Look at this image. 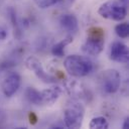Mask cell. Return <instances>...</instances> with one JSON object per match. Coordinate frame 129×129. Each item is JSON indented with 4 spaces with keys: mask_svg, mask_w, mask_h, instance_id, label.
I'll list each match as a JSON object with an SVG mask.
<instances>
[{
    "mask_svg": "<svg viewBox=\"0 0 129 129\" xmlns=\"http://www.w3.org/2000/svg\"><path fill=\"white\" fill-rule=\"evenodd\" d=\"M98 14L105 19L121 21L127 15V5L119 0L106 1L100 5Z\"/></svg>",
    "mask_w": 129,
    "mask_h": 129,
    "instance_id": "277c9868",
    "label": "cell"
},
{
    "mask_svg": "<svg viewBox=\"0 0 129 129\" xmlns=\"http://www.w3.org/2000/svg\"><path fill=\"white\" fill-rule=\"evenodd\" d=\"M105 45V31L102 27L92 26L88 29L87 38L82 45V50L89 55L100 54Z\"/></svg>",
    "mask_w": 129,
    "mask_h": 129,
    "instance_id": "7a4b0ae2",
    "label": "cell"
},
{
    "mask_svg": "<svg viewBox=\"0 0 129 129\" xmlns=\"http://www.w3.org/2000/svg\"><path fill=\"white\" fill-rule=\"evenodd\" d=\"M85 117V107L79 101L69 102L63 110V122L66 127L78 129L82 127Z\"/></svg>",
    "mask_w": 129,
    "mask_h": 129,
    "instance_id": "3957f363",
    "label": "cell"
},
{
    "mask_svg": "<svg viewBox=\"0 0 129 129\" xmlns=\"http://www.w3.org/2000/svg\"><path fill=\"white\" fill-rule=\"evenodd\" d=\"M25 67L27 70L31 71L38 80L45 84H54L57 80L56 77L48 74L42 67L39 59H37L35 56H28L25 59Z\"/></svg>",
    "mask_w": 129,
    "mask_h": 129,
    "instance_id": "8992f818",
    "label": "cell"
},
{
    "mask_svg": "<svg viewBox=\"0 0 129 129\" xmlns=\"http://www.w3.org/2000/svg\"><path fill=\"white\" fill-rule=\"evenodd\" d=\"M129 127V118L128 117H126L125 119H124V122H123V124H122V128H124V129H127Z\"/></svg>",
    "mask_w": 129,
    "mask_h": 129,
    "instance_id": "ffe728a7",
    "label": "cell"
},
{
    "mask_svg": "<svg viewBox=\"0 0 129 129\" xmlns=\"http://www.w3.org/2000/svg\"><path fill=\"white\" fill-rule=\"evenodd\" d=\"M25 97L28 100V102H30L33 105L39 106L42 105L41 104V96H40V91L36 90L33 87H28L25 90Z\"/></svg>",
    "mask_w": 129,
    "mask_h": 129,
    "instance_id": "5bb4252c",
    "label": "cell"
},
{
    "mask_svg": "<svg viewBox=\"0 0 129 129\" xmlns=\"http://www.w3.org/2000/svg\"><path fill=\"white\" fill-rule=\"evenodd\" d=\"M89 127L91 129H107L109 127V123L105 117L97 116L91 119L89 123Z\"/></svg>",
    "mask_w": 129,
    "mask_h": 129,
    "instance_id": "9a60e30c",
    "label": "cell"
},
{
    "mask_svg": "<svg viewBox=\"0 0 129 129\" xmlns=\"http://www.w3.org/2000/svg\"><path fill=\"white\" fill-rule=\"evenodd\" d=\"M100 83L106 94H115L121 85V75L117 70L108 69L101 74Z\"/></svg>",
    "mask_w": 129,
    "mask_h": 129,
    "instance_id": "5b68a950",
    "label": "cell"
},
{
    "mask_svg": "<svg viewBox=\"0 0 129 129\" xmlns=\"http://www.w3.org/2000/svg\"><path fill=\"white\" fill-rule=\"evenodd\" d=\"M63 67L67 73L75 78H83L88 76L93 70L92 61L83 55L71 54L64 58Z\"/></svg>",
    "mask_w": 129,
    "mask_h": 129,
    "instance_id": "6da1fadb",
    "label": "cell"
},
{
    "mask_svg": "<svg viewBox=\"0 0 129 129\" xmlns=\"http://www.w3.org/2000/svg\"><path fill=\"white\" fill-rule=\"evenodd\" d=\"M119 1H121L122 3H124V4H126V5L128 4V0H119Z\"/></svg>",
    "mask_w": 129,
    "mask_h": 129,
    "instance_id": "7402d4cb",
    "label": "cell"
},
{
    "mask_svg": "<svg viewBox=\"0 0 129 129\" xmlns=\"http://www.w3.org/2000/svg\"><path fill=\"white\" fill-rule=\"evenodd\" d=\"M7 29L4 26H0V41L4 40L7 37Z\"/></svg>",
    "mask_w": 129,
    "mask_h": 129,
    "instance_id": "ac0fdd59",
    "label": "cell"
},
{
    "mask_svg": "<svg viewBox=\"0 0 129 129\" xmlns=\"http://www.w3.org/2000/svg\"><path fill=\"white\" fill-rule=\"evenodd\" d=\"M61 2H67L68 5H71V4H73L75 2V0H61Z\"/></svg>",
    "mask_w": 129,
    "mask_h": 129,
    "instance_id": "44dd1931",
    "label": "cell"
},
{
    "mask_svg": "<svg viewBox=\"0 0 129 129\" xmlns=\"http://www.w3.org/2000/svg\"><path fill=\"white\" fill-rule=\"evenodd\" d=\"M115 33L120 38H127L129 35V23L128 22H121L115 25Z\"/></svg>",
    "mask_w": 129,
    "mask_h": 129,
    "instance_id": "2e32d148",
    "label": "cell"
},
{
    "mask_svg": "<svg viewBox=\"0 0 129 129\" xmlns=\"http://www.w3.org/2000/svg\"><path fill=\"white\" fill-rule=\"evenodd\" d=\"M59 25L60 27L70 32V33H76L79 28V23L76 15L72 13H64L59 17Z\"/></svg>",
    "mask_w": 129,
    "mask_h": 129,
    "instance_id": "30bf717a",
    "label": "cell"
},
{
    "mask_svg": "<svg viewBox=\"0 0 129 129\" xmlns=\"http://www.w3.org/2000/svg\"><path fill=\"white\" fill-rule=\"evenodd\" d=\"M66 89H67L68 93L71 96L75 97L76 99H86L88 97V91L79 82L73 81V82L67 83Z\"/></svg>",
    "mask_w": 129,
    "mask_h": 129,
    "instance_id": "8fae6325",
    "label": "cell"
},
{
    "mask_svg": "<svg viewBox=\"0 0 129 129\" xmlns=\"http://www.w3.org/2000/svg\"><path fill=\"white\" fill-rule=\"evenodd\" d=\"M20 86H21V77L17 73H12L8 75L2 82L1 85L2 93L4 94L5 97L10 98L17 93Z\"/></svg>",
    "mask_w": 129,
    "mask_h": 129,
    "instance_id": "ba28073f",
    "label": "cell"
},
{
    "mask_svg": "<svg viewBox=\"0 0 129 129\" xmlns=\"http://www.w3.org/2000/svg\"><path fill=\"white\" fill-rule=\"evenodd\" d=\"M110 59L116 62L127 63L129 61V49L128 46L121 41H114L110 45Z\"/></svg>",
    "mask_w": 129,
    "mask_h": 129,
    "instance_id": "52a82bcc",
    "label": "cell"
},
{
    "mask_svg": "<svg viewBox=\"0 0 129 129\" xmlns=\"http://www.w3.org/2000/svg\"><path fill=\"white\" fill-rule=\"evenodd\" d=\"M28 118H29V122H30V124H32V125L35 124V123L37 122V116H36L34 113H32V112L29 113Z\"/></svg>",
    "mask_w": 129,
    "mask_h": 129,
    "instance_id": "d6986e66",
    "label": "cell"
},
{
    "mask_svg": "<svg viewBox=\"0 0 129 129\" xmlns=\"http://www.w3.org/2000/svg\"><path fill=\"white\" fill-rule=\"evenodd\" d=\"M35 5L40 8V9H46L49 8L59 2H61V0H33Z\"/></svg>",
    "mask_w": 129,
    "mask_h": 129,
    "instance_id": "e0dca14e",
    "label": "cell"
},
{
    "mask_svg": "<svg viewBox=\"0 0 129 129\" xmlns=\"http://www.w3.org/2000/svg\"><path fill=\"white\" fill-rule=\"evenodd\" d=\"M74 40V37L72 34H69L67 35L62 40L54 43L51 47V53L53 56L55 57H63L64 55V49H66V46L69 45L70 43H72Z\"/></svg>",
    "mask_w": 129,
    "mask_h": 129,
    "instance_id": "7c38bea8",
    "label": "cell"
},
{
    "mask_svg": "<svg viewBox=\"0 0 129 129\" xmlns=\"http://www.w3.org/2000/svg\"><path fill=\"white\" fill-rule=\"evenodd\" d=\"M61 94V88L58 86H52L50 88L40 91L41 104L42 105H52L54 104Z\"/></svg>",
    "mask_w": 129,
    "mask_h": 129,
    "instance_id": "9c48e42d",
    "label": "cell"
},
{
    "mask_svg": "<svg viewBox=\"0 0 129 129\" xmlns=\"http://www.w3.org/2000/svg\"><path fill=\"white\" fill-rule=\"evenodd\" d=\"M8 14H9V18L13 27V34L16 38L20 39L22 32H21V28H20V24L18 23V19H17V15H16V11L14 8L9 7L8 8Z\"/></svg>",
    "mask_w": 129,
    "mask_h": 129,
    "instance_id": "4fadbf2b",
    "label": "cell"
}]
</instances>
